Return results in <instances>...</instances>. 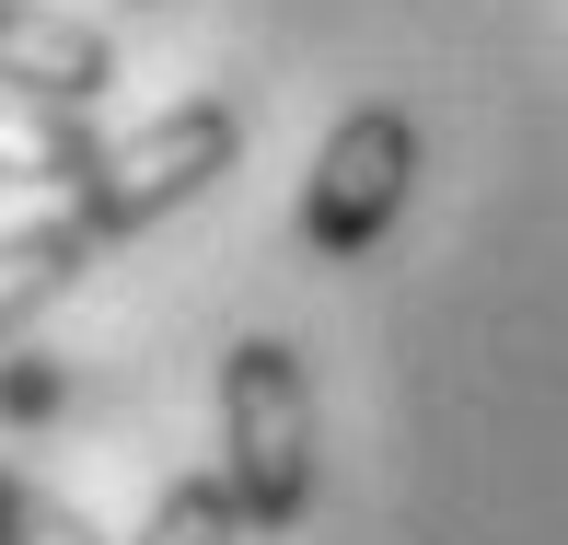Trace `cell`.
<instances>
[{
    "mask_svg": "<svg viewBox=\"0 0 568 545\" xmlns=\"http://www.w3.org/2000/svg\"><path fill=\"white\" fill-rule=\"evenodd\" d=\"M221 487L244 511V534H291L314 511V372L291 336L221 349Z\"/></svg>",
    "mask_w": 568,
    "mask_h": 545,
    "instance_id": "obj_1",
    "label": "cell"
},
{
    "mask_svg": "<svg viewBox=\"0 0 568 545\" xmlns=\"http://www.w3.org/2000/svg\"><path fill=\"white\" fill-rule=\"evenodd\" d=\"M232 151H244V105H232V93H186V105L140 117L128 140L93 151V174L70 186V221H82L93 244H128V232H151L163 210L210 198L232 174Z\"/></svg>",
    "mask_w": 568,
    "mask_h": 545,
    "instance_id": "obj_2",
    "label": "cell"
},
{
    "mask_svg": "<svg viewBox=\"0 0 568 545\" xmlns=\"http://www.w3.org/2000/svg\"><path fill=\"white\" fill-rule=\"evenodd\" d=\"M406 198H418V117L406 105H348L325 128L314 174H302V244L325 268H348V255H372L406 221Z\"/></svg>",
    "mask_w": 568,
    "mask_h": 545,
    "instance_id": "obj_3",
    "label": "cell"
},
{
    "mask_svg": "<svg viewBox=\"0 0 568 545\" xmlns=\"http://www.w3.org/2000/svg\"><path fill=\"white\" fill-rule=\"evenodd\" d=\"M116 82V36L105 23H70L47 0H0V105H59L93 117Z\"/></svg>",
    "mask_w": 568,
    "mask_h": 545,
    "instance_id": "obj_4",
    "label": "cell"
},
{
    "mask_svg": "<svg viewBox=\"0 0 568 545\" xmlns=\"http://www.w3.org/2000/svg\"><path fill=\"white\" fill-rule=\"evenodd\" d=\"M82 268H93V232L70 221V210H47V221H12V232H0V349H12V336L36 325V314H47V302H59Z\"/></svg>",
    "mask_w": 568,
    "mask_h": 545,
    "instance_id": "obj_5",
    "label": "cell"
},
{
    "mask_svg": "<svg viewBox=\"0 0 568 545\" xmlns=\"http://www.w3.org/2000/svg\"><path fill=\"white\" fill-rule=\"evenodd\" d=\"M105 128L59 117V105H0V186H82Z\"/></svg>",
    "mask_w": 568,
    "mask_h": 545,
    "instance_id": "obj_6",
    "label": "cell"
},
{
    "mask_svg": "<svg viewBox=\"0 0 568 545\" xmlns=\"http://www.w3.org/2000/svg\"><path fill=\"white\" fill-rule=\"evenodd\" d=\"M128 545H244V511H232L221 464H210V476H163V499H151V523Z\"/></svg>",
    "mask_w": 568,
    "mask_h": 545,
    "instance_id": "obj_7",
    "label": "cell"
},
{
    "mask_svg": "<svg viewBox=\"0 0 568 545\" xmlns=\"http://www.w3.org/2000/svg\"><path fill=\"white\" fill-rule=\"evenodd\" d=\"M0 545H105V534H93V511H70L59 487L0 464Z\"/></svg>",
    "mask_w": 568,
    "mask_h": 545,
    "instance_id": "obj_8",
    "label": "cell"
},
{
    "mask_svg": "<svg viewBox=\"0 0 568 545\" xmlns=\"http://www.w3.org/2000/svg\"><path fill=\"white\" fill-rule=\"evenodd\" d=\"M59 406V360H12L0 372V418H47Z\"/></svg>",
    "mask_w": 568,
    "mask_h": 545,
    "instance_id": "obj_9",
    "label": "cell"
}]
</instances>
